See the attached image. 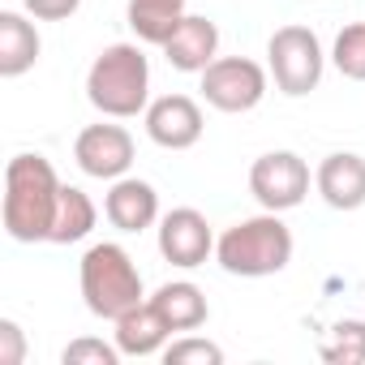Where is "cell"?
Returning a JSON list of instances; mask_svg holds the SVG:
<instances>
[{
  "mask_svg": "<svg viewBox=\"0 0 365 365\" xmlns=\"http://www.w3.org/2000/svg\"><path fill=\"white\" fill-rule=\"evenodd\" d=\"M103 215L120 232H146L159 220V194H155L150 180L120 176V180H112V190L103 198Z\"/></svg>",
  "mask_w": 365,
  "mask_h": 365,
  "instance_id": "cell-13",
  "label": "cell"
},
{
  "mask_svg": "<svg viewBox=\"0 0 365 365\" xmlns=\"http://www.w3.org/2000/svg\"><path fill=\"white\" fill-rule=\"evenodd\" d=\"M314 190L331 211H361L365 207V159L356 150H335L318 163Z\"/></svg>",
  "mask_w": 365,
  "mask_h": 365,
  "instance_id": "cell-11",
  "label": "cell"
},
{
  "mask_svg": "<svg viewBox=\"0 0 365 365\" xmlns=\"http://www.w3.org/2000/svg\"><path fill=\"white\" fill-rule=\"evenodd\" d=\"M176 5H185V0H176Z\"/></svg>",
  "mask_w": 365,
  "mask_h": 365,
  "instance_id": "cell-25",
  "label": "cell"
},
{
  "mask_svg": "<svg viewBox=\"0 0 365 365\" xmlns=\"http://www.w3.org/2000/svg\"><path fill=\"white\" fill-rule=\"evenodd\" d=\"M116 348L125 352V356H155V352H163L168 348V339H172V322L159 314V305L146 297V301H138L133 309H125L120 318H116Z\"/></svg>",
  "mask_w": 365,
  "mask_h": 365,
  "instance_id": "cell-14",
  "label": "cell"
},
{
  "mask_svg": "<svg viewBox=\"0 0 365 365\" xmlns=\"http://www.w3.org/2000/svg\"><path fill=\"white\" fill-rule=\"evenodd\" d=\"M322 361L331 365H365V322L361 318H339L327 339H322Z\"/></svg>",
  "mask_w": 365,
  "mask_h": 365,
  "instance_id": "cell-19",
  "label": "cell"
},
{
  "mask_svg": "<svg viewBox=\"0 0 365 365\" xmlns=\"http://www.w3.org/2000/svg\"><path fill=\"white\" fill-rule=\"evenodd\" d=\"M86 99L108 120H129L150 108V61L138 43L103 48L86 69Z\"/></svg>",
  "mask_w": 365,
  "mask_h": 365,
  "instance_id": "cell-2",
  "label": "cell"
},
{
  "mask_svg": "<svg viewBox=\"0 0 365 365\" xmlns=\"http://www.w3.org/2000/svg\"><path fill=\"white\" fill-rule=\"evenodd\" d=\"M163 361L168 365H224V348L215 339H202V335H180V339H168L163 348Z\"/></svg>",
  "mask_w": 365,
  "mask_h": 365,
  "instance_id": "cell-21",
  "label": "cell"
},
{
  "mask_svg": "<svg viewBox=\"0 0 365 365\" xmlns=\"http://www.w3.org/2000/svg\"><path fill=\"white\" fill-rule=\"evenodd\" d=\"M331 65L348 78V82H365V22H352L335 35L331 48Z\"/></svg>",
  "mask_w": 365,
  "mask_h": 365,
  "instance_id": "cell-20",
  "label": "cell"
},
{
  "mask_svg": "<svg viewBox=\"0 0 365 365\" xmlns=\"http://www.w3.org/2000/svg\"><path fill=\"white\" fill-rule=\"evenodd\" d=\"M26 361V335L14 318H0V365H22Z\"/></svg>",
  "mask_w": 365,
  "mask_h": 365,
  "instance_id": "cell-23",
  "label": "cell"
},
{
  "mask_svg": "<svg viewBox=\"0 0 365 365\" xmlns=\"http://www.w3.org/2000/svg\"><path fill=\"white\" fill-rule=\"evenodd\" d=\"M133 155H138V146H133V133L125 125H103L99 120V125H86L78 133V142H73L78 168L86 176H95V180H120V176H129Z\"/></svg>",
  "mask_w": 365,
  "mask_h": 365,
  "instance_id": "cell-9",
  "label": "cell"
},
{
  "mask_svg": "<svg viewBox=\"0 0 365 365\" xmlns=\"http://www.w3.org/2000/svg\"><path fill=\"white\" fill-rule=\"evenodd\" d=\"M150 301H155L159 314L172 322V331H198V327L211 318L207 292H202L198 284H190V279H168Z\"/></svg>",
  "mask_w": 365,
  "mask_h": 365,
  "instance_id": "cell-16",
  "label": "cell"
},
{
  "mask_svg": "<svg viewBox=\"0 0 365 365\" xmlns=\"http://www.w3.org/2000/svg\"><path fill=\"white\" fill-rule=\"evenodd\" d=\"M61 176L43 155H14L5 168V232L18 245L52 241Z\"/></svg>",
  "mask_w": 365,
  "mask_h": 365,
  "instance_id": "cell-1",
  "label": "cell"
},
{
  "mask_svg": "<svg viewBox=\"0 0 365 365\" xmlns=\"http://www.w3.org/2000/svg\"><path fill=\"white\" fill-rule=\"evenodd\" d=\"M215 241L220 237L211 232L207 215L194 207H172L168 215H159V254H163V262H172L180 271L202 267L215 254Z\"/></svg>",
  "mask_w": 365,
  "mask_h": 365,
  "instance_id": "cell-8",
  "label": "cell"
},
{
  "mask_svg": "<svg viewBox=\"0 0 365 365\" xmlns=\"http://www.w3.org/2000/svg\"><path fill=\"white\" fill-rule=\"evenodd\" d=\"M215 262L228 275H241V279L279 275L292 262V228L279 220V211L250 215V220H241V224H232V228L220 232Z\"/></svg>",
  "mask_w": 365,
  "mask_h": 365,
  "instance_id": "cell-3",
  "label": "cell"
},
{
  "mask_svg": "<svg viewBox=\"0 0 365 365\" xmlns=\"http://www.w3.org/2000/svg\"><path fill=\"white\" fill-rule=\"evenodd\" d=\"M120 356H125V352H120L116 344H103V339H95V335H82V339L65 344V352H61L65 365H116Z\"/></svg>",
  "mask_w": 365,
  "mask_h": 365,
  "instance_id": "cell-22",
  "label": "cell"
},
{
  "mask_svg": "<svg viewBox=\"0 0 365 365\" xmlns=\"http://www.w3.org/2000/svg\"><path fill=\"white\" fill-rule=\"evenodd\" d=\"M125 18H129V31L142 43L163 48L172 39V31L180 26V18H185V5H176V0H129Z\"/></svg>",
  "mask_w": 365,
  "mask_h": 365,
  "instance_id": "cell-18",
  "label": "cell"
},
{
  "mask_svg": "<svg viewBox=\"0 0 365 365\" xmlns=\"http://www.w3.org/2000/svg\"><path fill=\"white\" fill-rule=\"evenodd\" d=\"M78 284H82V301L95 318H108L116 322L125 309H133L138 301H146V288H142V271L138 262L129 258L125 245L116 241H99L82 254L78 262Z\"/></svg>",
  "mask_w": 365,
  "mask_h": 365,
  "instance_id": "cell-4",
  "label": "cell"
},
{
  "mask_svg": "<svg viewBox=\"0 0 365 365\" xmlns=\"http://www.w3.org/2000/svg\"><path fill=\"white\" fill-rule=\"evenodd\" d=\"M39 52H43V39H39L31 14H18V9L0 14V78L31 73Z\"/></svg>",
  "mask_w": 365,
  "mask_h": 365,
  "instance_id": "cell-15",
  "label": "cell"
},
{
  "mask_svg": "<svg viewBox=\"0 0 365 365\" xmlns=\"http://www.w3.org/2000/svg\"><path fill=\"white\" fill-rule=\"evenodd\" d=\"M250 194L262 211H292L309 194V163L297 150H267L250 168Z\"/></svg>",
  "mask_w": 365,
  "mask_h": 365,
  "instance_id": "cell-7",
  "label": "cell"
},
{
  "mask_svg": "<svg viewBox=\"0 0 365 365\" xmlns=\"http://www.w3.org/2000/svg\"><path fill=\"white\" fill-rule=\"evenodd\" d=\"M198 78H202V99H207L215 112L241 116V112H254V108L267 99V78H271V69H262V65L250 61V56H215Z\"/></svg>",
  "mask_w": 365,
  "mask_h": 365,
  "instance_id": "cell-6",
  "label": "cell"
},
{
  "mask_svg": "<svg viewBox=\"0 0 365 365\" xmlns=\"http://www.w3.org/2000/svg\"><path fill=\"white\" fill-rule=\"evenodd\" d=\"M267 69L275 78V86L288 99H305L309 91H318L322 69H327V52L318 43V35L309 26H279L267 39Z\"/></svg>",
  "mask_w": 365,
  "mask_h": 365,
  "instance_id": "cell-5",
  "label": "cell"
},
{
  "mask_svg": "<svg viewBox=\"0 0 365 365\" xmlns=\"http://www.w3.org/2000/svg\"><path fill=\"white\" fill-rule=\"evenodd\" d=\"M99 207L91 202L86 190L78 185H61V202H56V220H52V245H78L95 232Z\"/></svg>",
  "mask_w": 365,
  "mask_h": 365,
  "instance_id": "cell-17",
  "label": "cell"
},
{
  "mask_svg": "<svg viewBox=\"0 0 365 365\" xmlns=\"http://www.w3.org/2000/svg\"><path fill=\"white\" fill-rule=\"evenodd\" d=\"M163 56L176 73H202L220 56V26L202 14H185L172 39L163 43Z\"/></svg>",
  "mask_w": 365,
  "mask_h": 365,
  "instance_id": "cell-12",
  "label": "cell"
},
{
  "mask_svg": "<svg viewBox=\"0 0 365 365\" xmlns=\"http://www.w3.org/2000/svg\"><path fill=\"white\" fill-rule=\"evenodd\" d=\"M142 120H146V138L155 146H163V150H190V146L202 142V129H207L202 108L190 95H159V99H150Z\"/></svg>",
  "mask_w": 365,
  "mask_h": 365,
  "instance_id": "cell-10",
  "label": "cell"
},
{
  "mask_svg": "<svg viewBox=\"0 0 365 365\" xmlns=\"http://www.w3.org/2000/svg\"><path fill=\"white\" fill-rule=\"evenodd\" d=\"M22 9L35 18V22H65L82 9V0H22Z\"/></svg>",
  "mask_w": 365,
  "mask_h": 365,
  "instance_id": "cell-24",
  "label": "cell"
}]
</instances>
